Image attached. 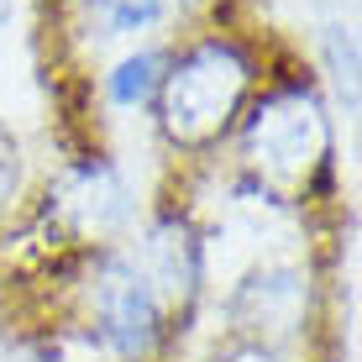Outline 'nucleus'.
<instances>
[{"label":"nucleus","instance_id":"obj_4","mask_svg":"<svg viewBox=\"0 0 362 362\" xmlns=\"http://www.w3.org/2000/svg\"><path fill=\"white\" fill-rule=\"evenodd\" d=\"M64 205L79 216L84 231H110L127 216V189H121V179L110 168H84V173H74V189Z\"/></svg>","mask_w":362,"mask_h":362},{"label":"nucleus","instance_id":"obj_6","mask_svg":"<svg viewBox=\"0 0 362 362\" xmlns=\"http://www.w3.org/2000/svg\"><path fill=\"white\" fill-rule=\"evenodd\" d=\"M163 16V0H110V32H136Z\"/></svg>","mask_w":362,"mask_h":362},{"label":"nucleus","instance_id":"obj_1","mask_svg":"<svg viewBox=\"0 0 362 362\" xmlns=\"http://www.w3.org/2000/svg\"><path fill=\"white\" fill-rule=\"evenodd\" d=\"M252 79V64L242 58V47L231 42H199L179 58L158 95H163V132L184 147H205L226 132V121L236 116Z\"/></svg>","mask_w":362,"mask_h":362},{"label":"nucleus","instance_id":"obj_3","mask_svg":"<svg viewBox=\"0 0 362 362\" xmlns=\"http://www.w3.org/2000/svg\"><path fill=\"white\" fill-rule=\"evenodd\" d=\"M95 320L121 357H147L163 336V294L136 257H105L95 273Z\"/></svg>","mask_w":362,"mask_h":362},{"label":"nucleus","instance_id":"obj_7","mask_svg":"<svg viewBox=\"0 0 362 362\" xmlns=\"http://www.w3.org/2000/svg\"><path fill=\"white\" fill-rule=\"evenodd\" d=\"M16 184H21V147H16V136L0 127V210L16 199Z\"/></svg>","mask_w":362,"mask_h":362},{"label":"nucleus","instance_id":"obj_5","mask_svg":"<svg viewBox=\"0 0 362 362\" xmlns=\"http://www.w3.org/2000/svg\"><path fill=\"white\" fill-rule=\"evenodd\" d=\"M163 69H168L163 53H132L127 64H116V74H110V100L116 105H142L147 95H158Z\"/></svg>","mask_w":362,"mask_h":362},{"label":"nucleus","instance_id":"obj_2","mask_svg":"<svg viewBox=\"0 0 362 362\" xmlns=\"http://www.w3.org/2000/svg\"><path fill=\"white\" fill-rule=\"evenodd\" d=\"M331 147V127L320 116V100L310 90H279L268 95L263 105L247 121V158L268 173V179L299 184L310 168L326 158Z\"/></svg>","mask_w":362,"mask_h":362}]
</instances>
